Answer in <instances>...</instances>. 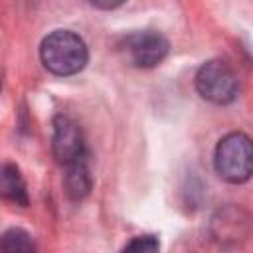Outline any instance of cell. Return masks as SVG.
<instances>
[{"label": "cell", "mask_w": 253, "mask_h": 253, "mask_svg": "<svg viewBox=\"0 0 253 253\" xmlns=\"http://www.w3.org/2000/svg\"><path fill=\"white\" fill-rule=\"evenodd\" d=\"M0 249L2 251H34L36 243L30 233L14 227L0 235Z\"/></svg>", "instance_id": "cell-8"}, {"label": "cell", "mask_w": 253, "mask_h": 253, "mask_svg": "<svg viewBox=\"0 0 253 253\" xmlns=\"http://www.w3.org/2000/svg\"><path fill=\"white\" fill-rule=\"evenodd\" d=\"M196 89L206 101L215 105H227L235 101L239 93V81L227 61L210 59L196 73Z\"/></svg>", "instance_id": "cell-3"}, {"label": "cell", "mask_w": 253, "mask_h": 253, "mask_svg": "<svg viewBox=\"0 0 253 253\" xmlns=\"http://www.w3.org/2000/svg\"><path fill=\"white\" fill-rule=\"evenodd\" d=\"M123 51L130 61V65L140 69H150L162 63V59L168 55V40L154 30L134 32L125 38Z\"/></svg>", "instance_id": "cell-4"}, {"label": "cell", "mask_w": 253, "mask_h": 253, "mask_svg": "<svg viewBox=\"0 0 253 253\" xmlns=\"http://www.w3.org/2000/svg\"><path fill=\"white\" fill-rule=\"evenodd\" d=\"M87 2L99 10H115V8L123 6L126 0H87Z\"/></svg>", "instance_id": "cell-10"}, {"label": "cell", "mask_w": 253, "mask_h": 253, "mask_svg": "<svg viewBox=\"0 0 253 253\" xmlns=\"http://www.w3.org/2000/svg\"><path fill=\"white\" fill-rule=\"evenodd\" d=\"M65 168H67V174L63 178L65 194L71 200H83L91 192V186H93V180H91L89 168L85 164V158L77 160L73 164H67Z\"/></svg>", "instance_id": "cell-7"}, {"label": "cell", "mask_w": 253, "mask_h": 253, "mask_svg": "<svg viewBox=\"0 0 253 253\" xmlns=\"http://www.w3.org/2000/svg\"><path fill=\"white\" fill-rule=\"evenodd\" d=\"M51 148H53V156L63 166L85 158V138H83L81 126L71 117L57 115L53 119Z\"/></svg>", "instance_id": "cell-5"}, {"label": "cell", "mask_w": 253, "mask_h": 253, "mask_svg": "<svg viewBox=\"0 0 253 253\" xmlns=\"http://www.w3.org/2000/svg\"><path fill=\"white\" fill-rule=\"evenodd\" d=\"M125 249H128V251H156L158 241L154 235H138L130 243H126Z\"/></svg>", "instance_id": "cell-9"}, {"label": "cell", "mask_w": 253, "mask_h": 253, "mask_svg": "<svg viewBox=\"0 0 253 253\" xmlns=\"http://www.w3.org/2000/svg\"><path fill=\"white\" fill-rule=\"evenodd\" d=\"M40 57L47 71L59 77L79 73L89 59L87 43L81 36L69 30H55L43 38L40 45Z\"/></svg>", "instance_id": "cell-1"}, {"label": "cell", "mask_w": 253, "mask_h": 253, "mask_svg": "<svg viewBox=\"0 0 253 253\" xmlns=\"http://www.w3.org/2000/svg\"><path fill=\"white\" fill-rule=\"evenodd\" d=\"M213 166H215V172L231 184L247 182L253 170L251 138L243 132L225 134L215 146Z\"/></svg>", "instance_id": "cell-2"}, {"label": "cell", "mask_w": 253, "mask_h": 253, "mask_svg": "<svg viewBox=\"0 0 253 253\" xmlns=\"http://www.w3.org/2000/svg\"><path fill=\"white\" fill-rule=\"evenodd\" d=\"M0 196L16 206H28V190L26 182L16 164H4L0 168Z\"/></svg>", "instance_id": "cell-6"}]
</instances>
